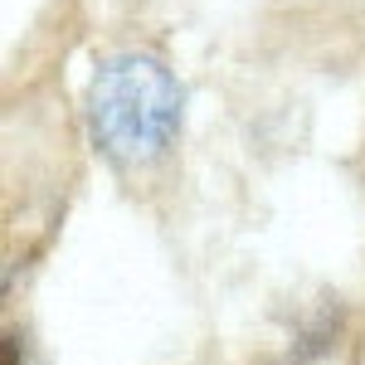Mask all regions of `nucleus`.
<instances>
[{
  "label": "nucleus",
  "instance_id": "nucleus-1",
  "mask_svg": "<svg viewBox=\"0 0 365 365\" xmlns=\"http://www.w3.org/2000/svg\"><path fill=\"white\" fill-rule=\"evenodd\" d=\"M180 127V88L156 58H103L88 83V132L117 166H141L161 156Z\"/></svg>",
  "mask_w": 365,
  "mask_h": 365
}]
</instances>
